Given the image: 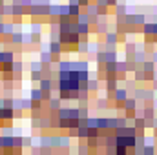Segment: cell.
I'll list each match as a JSON object with an SVG mask.
<instances>
[{
    "label": "cell",
    "mask_w": 157,
    "mask_h": 155,
    "mask_svg": "<svg viewBox=\"0 0 157 155\" xmlns=\"http://www.w3.org/2000/svg\"><path fill=\"white\" fill-rule=\"evenodd\" d=\"M51 51H53V53H60V44L53 42V44H51Z\"/></svg>",
    "instance_id": "cell-1"
},
{
    "label": "cell",
    "mask_w": 157,
    "mask_h": 155,
    "mask_svg": "<svg viewBox=\"0 0 157 155\" xmlns=\"http://www.w3.org/2000/svg\"><path fill=\"white\" fill-rule=\"evenodd\" d=\"M33 99H40V91H33Z\"/></svg>",
    "instance_id": "cell-2"
}]
</instances>
